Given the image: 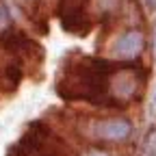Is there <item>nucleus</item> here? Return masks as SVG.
I'll use <instances>...</instances> for the list:
<instances>
[{
  "mask_svg": "<svg viewBox=\"0 0 156 156\" xmlns=\"http://www.w3.org/2000/svg\"><path fill=\"white\" fill-rule=\"evenodd\" d=\"M89 132L102 141H122L130 134V124L122 117H104V119H93L89 124Z\"/></svg>",
  "mask_w": 156,
  "mask_h": 156,
  "instance_id": "nucleus-1",
  "label": "nucleus"
},
{
  "mask_svg": "<svg viewBox=\"0 0 156 156\" xmlns=\"http://www.w3.org/2000/svg\"><path fill=\"white\" fill-rule=\"evenodd\" d=\"M141 48H143V35L139 30H128L115 41V46L111 48V54H115L117 58H130L139 54Z\"/></svg>",
  "mask_w": 156,
  "mask_h": 156,
  "instance_id": "nucleus-2",
  "label": "nucleus"
},
{
  "mask_svg": "<svg viewBox=\"0 0 156 156\" xmlns=\"http://www.w3.org/2000/svg\"><path fill=\"white\" fill-rule=\"evenodd\" d=\"M9 26V11H7V7L0 2V30H5Z\"/></svg>",
  "mask_w": 156,
  "mask_h": 156,
  "instance_id": "nucleus-3",
  "label": "nucleus"
},
{
  "mask_svg": "<svg viewBox=\"0 0 156 156\" xmlns=\"http://www.w3.org/2000/svg\"><path fill=\"white\" fill-rule=\"evenodd\" d=\"M87 156H106V154H104V152H100V150H91Z\"/></svg>",
  "mask_w": 156,
  "mask_h": 156,
  "instance_id": "nucleus-4",
  "label": "nucleus"
}]
</instances>
